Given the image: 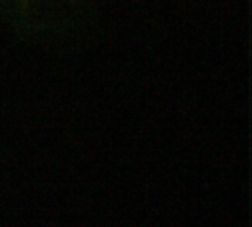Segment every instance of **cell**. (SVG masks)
Instances as JSON below:
<instances>
[{
	"mask_svg": "<svg viewBox=\"0 0 252 227\" xmlns=\"http://www.w3.org/2000/svg\"><path fill=\"white\" fill-rule=\"evenodd\" d=\"M83 0H0V13L18 34L41 41L71 34L83 15Z\"/></svg>",
	"mask_w": 252,
	"mask_h": 227,
	"instance_id": "6da1fadb",
	"label": "cell"
}]
</instances>
